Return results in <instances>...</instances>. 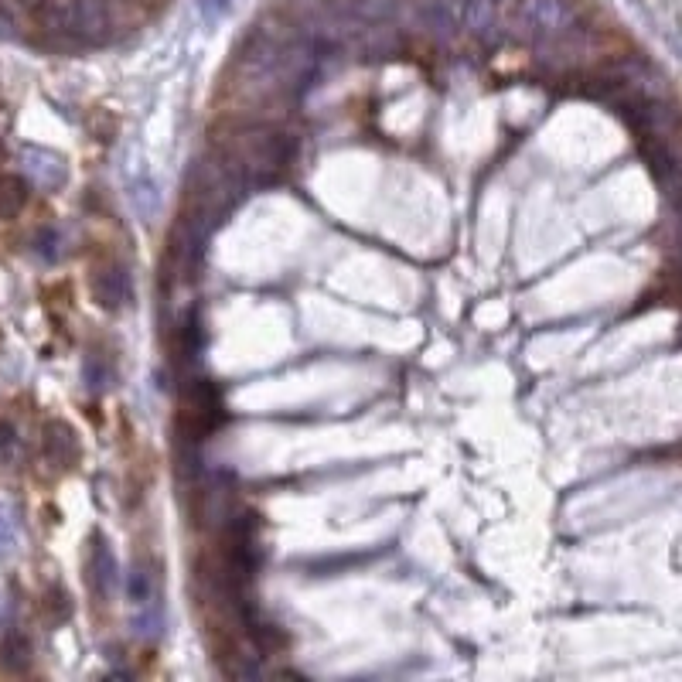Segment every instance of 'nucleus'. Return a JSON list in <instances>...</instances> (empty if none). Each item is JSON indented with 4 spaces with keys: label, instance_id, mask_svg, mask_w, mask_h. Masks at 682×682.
Wrapping results in <instances>:
<instances>
[{
    "label": "nucleus",
    "instance_id": "1",
    "mask_svg": "<svg viewBox=\"0 0 682 682\" xmlns=\"http://www.w3.org/2000/svg\"><path fill=\"white\" fill-rule=\"evenodd\" d=\"M512 31L526 41H560L580 28V11L573 0H519L512 11Z\"/></svg>",
    "mask_w": 682,
    "mask_h": 682
},
{
    "label": "nucleus",
    "instance_id": "2",
    "mask_svg": "<svg viewBox=\"0 0 682 682\" xmlns=\"http://www.w3.org/2000/svg\"><path fill=\"white\" fill-rule=\"evenodd\" d=\"M219 420H222L219 389H215L209 379L188 382L185 396H181V413H178V420H174V437L185 440V444H202Z\"/></svg>",
    "mask_w": 682,
    "mask_h": 682
},
{
    "label": "nucleus",
    "instance_id": "3",
    "mask_svg": "<svg viewBox=\"0 0 682 682\" xmlns=\"http://www.w3.org/2000/svg\"><path fill=\"white\" fill-rule=\"evenodd\" d=\"M21 168L28 174V181L41 191H58L69 178V168L55 151H45V147H21Z\"/></svg>",
    "mask_w": 682,
    "mask_h": 682
},
{
    "label": "nucleus",
    "instance_id": "4",
    "mask_svg": "<svg viewBox=\"0 0 682 682\" xmlns=\"http://www.w3.org/2000/svg\"><path fill=\"white\" fill-rule=\"evenodd\" d=\"M89 587L99 601H110L120 587V563H116L113 546L103 536L93 539V550H89Z\"/></svg>",
    "mask_w": 682,
    "mask_h": 682
},
{
    "label": "nucleus",
    "instance_id": "5",
    "mask_svg": "<svg viewBox=\"0 0 682 682\" xmlns=\"http://www.w3.org/2000/svg\"><path fill=\"white\" fill-rule=\"evenodd\" d=\"M41 451L55 468H72L79 461V434L65 420H52L41 437Z\"/></svg>",
    "mask_w": 682,
    "mask_h": 682
},
{
    "label": "nucleus",
    "instance_id": "6",
    "mask_svg": "<svg viewBox=\"0 0 682 682\" xmlns=\"http://www.w3.org/2000/svg\"><path fill=\"white\" fill-rule=\"evenodd\" d=\"M93 297H96L99 307H106V311H120L123 301H127V273H123L116 263L96 266Z\"/></svg>",
    "mask_w": 682,
    "mask_h": 682
},
{
    "label": "nucleus",
    "instance_id": "7",
    "mask_svg": "<svg viewBox=\"0 0 682 682\" xmlns=\"http://www.w3.org/2000/svg\"><path fill=\"white\" fill-rule=\"evenodd\" d=\"M106 4L103 0H76L69 7V28H76L82 38H99L106 31Z\"/></svg>",
    "mask_w": 682,
    "mask_h": 682
},
{
    "label": "nucleus",
    "instance_id": "8",
    "mask_svg": "<svg viewBox=\"0 0 682 682\" xmlns=\"http://www.w3.org/2000/svg\"><path fill=\"white\" fill-rule=\"evenodd\" d=\"M24 202H28V185L18 174H0V219H18Z\"/></svg>",
    "mask_w": 682,
    "mask_h": 682
},
{
    "label": "nucleus",
    "instance_id": "9",
    "mask_svg": "<svg viewBox=\"0 0 682 682\" xmlns=\"http://www.w3.org/2000/svg\"><path fill=\"white\" fill-rule=\"evenodd\" d=\"M127 601H130V607L154 601V577L147 573L144 563H133L127 570Z\"/></svg>",
    "mask_w": 682,
    "mask_h": 682
},
{
    "label": "nucleus",
    "instance_id": "10",
    "mask_svg": "<svg viewBox=\"0 0 682 682\" xmlns=\"http://www.w3.org/2000/svg\"><path fill=\"white\" fill-rule=\"evenodd\" d=\"M161 625H164V611H161V604H157V597L140 607H133V631H137L140 638H157L161 635Z\"/></svg>",
    "mask_w": 682,
    "mask_h": 682
},
{
    "label": "nucleus",
    "instance_id": "11",
    "mask_svg": "<svg viewBox=\"0 0 682 682\" xmlns=\"http://www.w3.org/2000/svg\"><path fill=\"white\" fill-rule=\"evenodd\" d=\"M461 18H464V28H471L474 35H485L495 24V4L492 0H468Z\"/></svg>",
    "mask_w": 682,
    "mask_h": 682
},
{
    "label": "nucleus",
    "instance_id": "12",
    "mask_svg": "<svg viewBox=\"0 0 682 682\" xmlns=\"http://www.w3.org/2000/svg\"><path fill=\"white\" fill-rule=\"evenodd\" d=\"M14 543H18V519H14L11 505L0 502V560H4V556H11Z\"/></svg>",
    "mask_w": 682,
    "mask_h": 682
},
{
    "label": "nucleus",
    "instance_id": "13",
    "mask_svg": "<svg viewBox=\"0 0 682 682\" xmlns=\"http://www.w3.org/2000/svg\"><path fill=\"white\" fill-rule=\"evenodd\" d=\"M28 659H31V645L24 635H11L4 642V662L7 669H28Z\"/></svg>",
    "mask_w": 682,
    "mask_h": 682
},
{
    "label": "nucleus",
    "instance_id": "14",
    "mask_svg": "<svg viewBox=\"0 0 682 682\" xmlns=\"http://www.w3.org/2000/svg\"><path fill=\"white\" fill-rule=\"evenodd\" d=\"M198 345H202V328H198V314H191V318L181 324V355H185V362L198 359Z\"/></svg>",
    "mask_w": 682,
    "mask_h": 682
},
{
    "label": "nucleus",
    "instance_id": "15",
    "mask_svg": "<svg viewBox=\"0 0 682 682\" xmlns=\"http://www.w3.org/2000/svg\"><path fill=\"white\" fill-rule=\"evenodd\" d=\"M423 24L434 31H451L454 28V14L447 11L444 4H437V0H430L427 7H423Z\"/></svg>",
    "mask_w": 682,
    "mask_h": 682
},
{
    "label": "nucleus",
    "instance_id": "16",
    "mask_svg": "<svg viewBox=\"0 0 682 682\" xmlns=\"http://www.w3.org/2000/svg\"><path fill=\"white\" fill-rule=\"evenodd\" d=\"M18 430H14V423L0 420V464H11L14 457H18Z\"/></svg>",
    "mask_w": 682,
    "mask_h": 682
},
{
    "label": "nucleus",
    "instance_id": "17",
    "mask_svg": "<svg viewBox=\"0 0 682 682\" xmlns=\"http://www.w3.org/2000/svg\"><path fill=\"white\" fill-rule=\"evenodd\" d=\"M229 7H232V0H202V14L209 21H222L229 14Z\"/></svg>",
    "mask_w": 682,
    "mask_h": 682
},
{
    "label": "nucleus",
    "instance_id": "18",
    "mask_svg": "<svg viewBox=\"0 0 682 682\" xmlns=\"http://www.w3.org/2000/svg\"><path fill=\"white\" fill-rule=\"evenodd\" d=\"M55 232L52 229H45V232H41V236H38V253L41 256H45V260H55Z\"/></svg>",
    "mask_w": 682,
    "mask_h": 682
},
{
    "label": "nucleus",
    "instance_id": "19",
    "mask_svg": "<svg viewBox=\"0 0 682 682\" xmlns=\"http://www.w3.org/2000/svg\"><path fill=\"white\" fill-rule=\"evenodd\" d=\"M0 164H4V144H0Z\"/></svg>",
    "mask_w": 682,
    "mask_h": 682
},
{
    "label": "nucleus",
    "instance_id": "20",
    "mask_svg": "<svg viewBox=\"0 0 682 682\" xmlns=\"http://www.w3.org/2000/svg\"><path fill=\"white\" fill-rule=\"evenodd\" d=\"M492 4H502V0H492Z\"/></svg>",
    "mask_w": 682,
    "mask_h": 682
}]
</instances>
